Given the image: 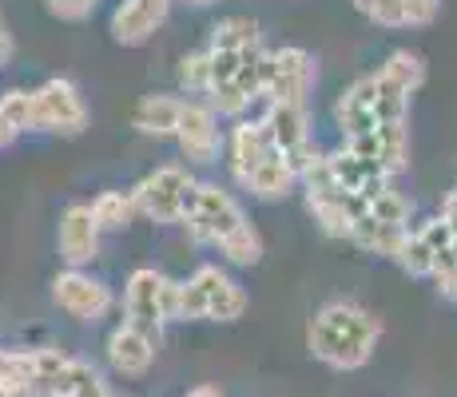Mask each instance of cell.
<instances>
[{
  "label": "cell",
  "instance_id": "obj_36",
  "mask_svg": "<svg viewBox=\"0 0 457 397\" xmlns=\"http://www.w3.org/2000/svg\"><path fill=\"white\" fill-rule=\"evenodd\" d=\"M442 219L450 223V231H453V243H457V187L450 191V195L442 199Z\"/></svg>",
  "mask_w": 457,
  "mask_h": 397
},
{
  "label": "cell",
  "instance_id": "obj_10",
  "mask_svg": "<svg viewBox=\"0 0 457 397\" xmlns=\"http://www.w3.org/2000/svg\"><path fill=\"white\" fill-rule=\"evenodd\" d=\"M374 100H378V79L374 76H362L342 92L338 108H334V120H338L342 136L354 139V136H366V131H378V120H374Z\"/></svg>",
  "mask_w": 457,
  "mask_h": 397
},
{
  "label": "cell",
  "instance_id": "obj_35",
  "mask_svg": "<svg viewBox=\"0 0 457 397\" xmlns=\"http://www.w3.org/2000/svg\"><path fill=\"white\" fill-rule=\"evenodd\" d=\"M48 8L64 21H80V16L92 12V0H48Z\"/></svg>",
  "mask_w": 457,
  "mask_h": 397
},
{
  "label": "cell",
  "instance_id": "obj_37",
  "mask_svg": "<svg viewBox=\"0 0 457 397\" xmlns=\"http://www.w3.org/2000/svg\"><path fill=\"white\" fill-rule=\"evenodd\" d=\"M12 139H16V128H12V123H8L4 112H0V147H8V144H12Z\"/></svg>",
  "mask_w": 457,
  "mask_h": 397
},
{
  "label": "cell",
  "instance_id": "obj_41",
  "mask_svg": "<svg viewBox=\"0 0 457 397\" xmlns=\"http://www.w3.org/2000/svg\"><path fill=\"white\" fill-rule=\"evenodd\" d=\"M199 4H204V0H199Z\"/></svg>",
  "mask_w": 457,
  "mask_h": 397
},
{
  "label": "cell",
  "instance_id": "obj_17",
  "mask_svg": "<svg viewBox=\"0 0 457 397\" xmlns=\"http://www.w3.org/2000/svg\"><path fill=\"white\" fill-rule=\"evenodd\" d=\"M406 238H410V231H402V227H386V223H378L374 215H366L362 223L354 227V238H350V243H358L362 251H370V254L398 259V251L406 246Z\"/></svg>",
  "mask_w": 457,
  "mask_h": 397
},
{
  "label": "cell",
  "instance_id": "obj_4",
  "mask_svg": "<svg viewBox=\"0 0 457 397\" xmlns=\"http://www.w3.org/2000/svg\"><path fill=\"white\" fill-rule=\"evenodd\" d=\"M191 183V175L183 167H160L155 175H147L131 195H136L139 211L152 215L155 223H183V211H179V195L183 187Z\"/></svg>",
  "mask_w": 457,
  "mask_h": 397
},
{
  "label": "cell",
  "instance_id": "obj_25",
  "mask_svg": "<svg viewBox=\"0 0 457 397\" xmlns=\"http://www.w3.org/2000/svg\"><path fill=\"white\" fill-rule=\"evenodd\" d=\"M370 215L378 219V223H386V227H402V231H410V199L402 195V191H394V187H386L382 195H378L370 203Z\"/></svg>",
  "mask_w": 457,
  "mask_h": 397
},
{
  "label": "cell",
  "instance_id": "obj_39",
  "mask_svg": "<svg viewBox=\"0 0 457 397\" xmlns=\"http://www.w3.org/2000/svg\"><path fill=\"white\" fill-rule=\"evenodd\" d=\"M187 397H223V393H219V390H211V385H199V390H191Z\"/></svg>",
  "mask_w": 457,
  "mask_h": 397
},
{
  "label": "cell",
  "instance_id": "obj_29",
  "mask_svg": "<svg viewBox=\"0 0 457 397\" xmlns=\"http://www.w3.org/2000/svg\"><path fill=\"white\" fill-rule=\"evenodd\" d=\"M211 108H215L219 116H243V112L251 108V95L243 92L239 84H223L211 92Z\"/></svg>",
  "mask_w": 457,
  "mask_h": 397
},
{
  "label": "cell",
  "instance_id": "obj_15",
  "mask_svg": "<svg viewBox=\"0 0 457 397\" xmlns=\"http://www.w3.org/2000/svg\"><path fill=\"white\" fill-rule=\"evenodd\" d=\"M179 116L183 103L175 95H144L131 112V123H136L144 136H175L179 131Z\"/></svg>",
  "mask_w": 457,
  "mask_h": 397
},
{
  "label": "cell",
  "instance_id": "obj_32",
  "mask_svg": "<svg viewBox=\"0 0 457 397\" xmlns=\"http://www.w3.org/2000/svg\"><path fill=\"white\" fill-rule=\"evenodd\" d=\"M370 21L386 29H406V0H378L370 8Z\"/></svg>",
  "mask_w": 457,
  "mask_h": 397
},
{
  "label": "cell",
  "instance_id": "obj_6",
  "mask_svg": "<svg viewBox=\"0 0 457 397\" xmlns=\"http://www.w3.org/2000/svg\"><path fill=\"white\" fill-rule=\"evenodd\" d=\"M160 290H163V275H155V270H147V267L128 278V322L124 326L139 330L152 342H160V330H163Z\"/></svg>",
  "mask_w": 457,
  "mask_h": 397
},
{
  "label": "cell",
  "instance_id": "obj_40",
  "mask_svg": "<svg viewBox=\"0 0 457 397\" xmlns=\"http://www.w3.org/2000/svg\"><path fill=\"white\" fill-rule=\"evenodd\" d=\"M374 4H378V0H354V8H358V12H366V16H370Z\"/></svg>",
  "mask_w": 457,
  "mask_h": 397
},
{
  "label": "cell",
  "instance_id": "obj_23",
  "mask_svg": "<svg viewBox=\"0 0 457 397\" xmlns=\"http://www.w3.org/2000/svg\"><path fill=\"white\" fill-rule=\"evenodd\" d=\"M219 251H223L231 262H239V267H254V262L262 259V243H259V235H254L251 223H243L239 231L227 235L223 243H219Z\"/></svg>",
  "mask_w": 457,
  "mask_h": 397
},
{
  "label": "cell",
  "instance_id": "obj_18",
  "mask_svg": "<svg viewBox=\"0 0 457 397\" xmlns=\"http://www.w3.org/2000/svg\"><path fill=\"white\" fill-rule=\"evenodd\" d=\"M378 163L390 175L406 171L410 167V128L406 123H378Z\"/></svg>",
  "mask_w": 457,
  "mask_h": 397
},
{
  "label": "cell",
  "instance_id": "obj_16",
  "mask_svg": "<svg viewBox=\"0 0 457 397\" xmlns=\"http://www.w3.org/2000/svg\"><path fill=\"white\" fill-rule=\"evenodd\" d=\"M298 183V175L291 171V163H287V155L278 152V147H270L267 159L259 163V171L251 175V183L247 187L254 191L259 199H278V195H287Z\"/></svg>",
  "mask_w": 457,
  "mask_h": 397
},
{
  "label": "cell",
  "instance_id": "obj_2",
  "mask_svg": "<svg viewBox=\"0 0 457 397\" xmlns=\"http://www.w3.org/2000/svg\"><path fill=\"white\" fill-rule=\"evenodd\" d=\"M37 131H64V136H80L87 123V108L76 92L72 79H48L37 92Z\"/></svg>",
  "mask_w": 457,
  "mask_h": 397
},
{
  "label": "cell",
  "instance_id": "obj_26",
  "mask_svg": "<svg viewBox=\"0 0 457 397\" xmlns=\"http://www.w3.org/2000/svg\"><path fill=\"white\" fill-rule=\"evenodd\" d=\"M243 310H247V294H243V286L239 282H231L227 278L223 286L211 294V310H207V318H215V322H235Z\"/></svg>",
  "mask_w": 457,
  "mask_h": 397
},
{
  "label": "cell",
  "instance_id": "obj_14",
  "mask_svg": "<svg viewBox=\"0 0 457 397\" xmlns=\"http://www.w3.org/2000/svg\"><path fill=\"white\" fill-rule=\"evenodd\" d=\"M262 123H267V131L275 136L278 152H295V147L311 144V128H306V103H275L270 100L267 116H262Z\"/></svg>",
  "mask_w": 457,
  "mask_h": 397
},
{
  "label": "cell",
  "instance_id": "obj_5",
  "mask_svg": "<svg viewBox=\"0 0 457 397\" xmlns=\"http://www.w3.org/2000/svg\"><path fill=\"white\" fill-rule=\"evenodd\" d=\"M52 294H56L60 310H68L72 318H80V322H96V318H104L112 306L108 286L80 275V270H64V275L52 282Z\"/></svg>",
  "mask_w": 457,
  "mask_h": 397
},
{
  "label": "cell",
  "instance_id": "obj_27",
  "mask_svg": "<svg viewBox=\"0 0 457 397\" xmlns=\"http://www.w3.org/2000/svg\"><path fill=\"white\" fill-rule=\"evenodd\" d=\"M0 112L8 116V123H12L16 131H29L37 128V92H8L0 95Z\"/></svg>",
  "mask_w": 457,
  "mask_h": 397
},
{
  "label": "cell",
  "instance_id": "obj_42",
  "mask_svg": "<svg viewBox=\"0 0 457 397\" xmlns=\"http://www.w3.org/2000/svg\"><path fill=\"white\" fill-rule=\"evenodd\" d=\"M92 4H96V0H92Z\"/></svg>",
  "mask_w": 457,
  "mask_h": 397
},
{
  "label": "cell",
  "instance_id": "obj_3",
  "mask_svg": "<svg viewBox=\"0 0 457 397\" xmlns=\"http://www.w3.org/2000/svg\"><path fill=\"white\" fill-rule=\"evenodd\" d=\"M247 223V215H243V207L227 195L223 187H215V183H204V195H199V215L187 219V231L195 243H223L231 231H239V227Z\"/></svg>",
  "mask_w": 457,
  "mask_h": 397
},
{
  "label": "cell",
  "instance_id": "obj_9",
  "mask_svg": "<svg viewBox=\"0 0 457 397\" xmlns=\"http://www.w3.org/2000/svg\"><path fill=\"white\" fill-rule=\"evenodd\" d=\"M275 84H270V100L275 103H306V92L314 84V60L303 48H278L275 52Z\"/></svg>",
  "mask_w": 457,
  "mask_h": 397
},
{
  "label": "cell",
  "instance_id": "obj_28",
  "mask_svg": "<svg viewBox=\"0 0 457 397\" xmlns=\"http://www.w3.org/2000/svg\"><path fill=\"white\" fill-rule=\"evenodd\" d=\"M179 84L187 87V92H211V48L183 56V64H179Z\"/></svg>",
  "mask_w": 457,
  "mask_h": 397
},
{
  "label": "cell",
  "instance_id": "obj_12",
  "mask_svg": "<svg viewBox=\"0 0 457 397\" xmlns=\"http://www.w3.org/2000/svg\"><path fill=\"white\" fill-rule=\"evenodd\" d=\"M270 147L275 144V136L267 131V123H239L231 136V171L239 183H251V175L259 171V163L267 159Z\"/></svg>",
  "mask_w": 457,
  "mask_h": 397
},
{
  "label": "cell",
  "instance_id": "obj_8",
  "mask_svg": "<svg viewBox=\"0 0 457 397\" xmlns=\"http://www.w3.org/2000/svg\"><path fill=\"white\" fill-rule=\"evenodd\" d=\"M175 139H179V147L187 159H195V163H215V152H219L215 108H211V103H183Z\"/></svg>",
  "mask_w": 457,
  "mask_h": 397
},
{
  "label": "cell",
  "instance_id": "obj_13",
  "mask_svg": "<svg viewBox=\"0 0 457 397\" xmlns=\"http://www.w3.org/2000/svg\"><path fill=\"white\" fill-rule=\"evenodd\" d=\"M108 358H112V366H116V374L139 377V374H147V366H152L155 342L144 338L139 330H131V326H120V330L108 338Z\"/></svg>",
  "mask_w": 457,
  "mask_h": 397
},
{
  "label": "cell",
  "instance_id": "obj_21",
  "mask_svg": "<svg viewBox=\"0 0 457 397\" xmlns=\"http://www.w3.org/2000/svg\"><path fill=\"white\" fill-rule=\"evenodd\" d=\"M259 44V29H254V21L247 16H231V21H223L215 29V37H211V52H243V48H254Z\"/></svg>",
  "mask_w": 457,
  "mask_h": 397
},
{
  "label": "cell",
  "instance_id": "obj_24",
  "mask_svg": "<svg viewBox=\"0 0 457 397\" xmlns=\"http://www.w3.org/2000/svg\"><path fill=\"white\" fill-rule=\"evenodd\" d=\"M394 262H398L410 278H434V251H429L426 238H421L418 231H410L406 246L398 251V259H394Z\"/></svg>",
  "mask_w": 457,
  "mask_h": 397
},
{
  "label": "cell",
  "instance_id": "obj_22",
  "mask_svg": "<svg viewBox=\"0 0 457 397\" xmlns=\"http://www.w3.org/2000/svg\"><path fill=\"white\" fill-rule=\"evenodd\" d=\"M382 76H390L394 84H402L410 95L421 87V79H426V64H421V56H414V52H390L382 64Z\"/></svg>",
  "mask_w": 457,
  "mask_h": 397
},
{
  "label": "cell",
  "instance_id": "obj_30",
  "mask_svg": "<svg viewBox=\"0 0 457 397\" xmlns=\"http://www.w3.org/2000/svg\"><path fill=\"white\" fill-rule=\"evenodd\" d=\"M239 52H211V92L223 84H235V76H239Z\"/></svg>",
  "mask_w": 457,
  "mask_h": 397
},
{
  "label": "cell",
  "instance_id": "obj_33",
  "mask_svg": "<svg viewBox=\"0 0 457 397\" xmlns=\"http://www.w3.org/2000/svg\"><path fill=\"white\" fill-rule=\"evenodd\" d=\"M442 0H406V29H426L437 21Z\"/></svg>",
  "mask_w": 457,
  "mask_h": 397
},
{
  "label": "cell",
  "instance_id": "obj_11",
  "mask_svg": "<svg viewBox=\"0 0 457 397\" xmlns=\"http://www.w3.org/2000/svg\"><path fill=\"white\" fill-rule=\"evenodd\" d=\"M167 21V0H124L112 16V32L120 44H144Z\"/></svg>",
  "mask_w": 457,
  "mask_h": 397
},
{
  "label": "cell",
  "instance_id": "obj_34",
  "mask_svg": "<svg viewBox=\"0 0 457 397\" xmlns=\"http://www.w3.org/2000/svg\"><path fill=\"white\" fill-rule=\"evenodd\" d=\"M160 310H163V322H167V318H183V282L163 278V290H160Z\"/></svg>",
  "mask_w": 457,
  "mask_h": 397
},
{
  "label": "cell",
  "instance_id": "obj_7",
  "mask_svg": "<svg viewBox=\"0 0 457 397\" xmlns=\"http://www.w3.org/2000/svg\"><path fill=\"white\" fill-rule=\"evenodd\" d=\"M96 246H100V223H96L92 207L72 203L60 219V254L72 270H80L84 262L96 259Z\"/></svg>",
  "mask_w": 457,
  "mask_h": 397
},
{
  "label": "cell",
  "instance_id": "obj_19",
  "mask_svg": "<svg viewBox=\"0 0 457 397\" xmlns=\"http://www.w3.org/2000/svg\"><path fill=\"white\" fill-rule=\"evenodd\" d=\"M378 100H374V120L378 123H406L410 112V92L402 84H394L390 76L378 72Z\"/></svg>",
  "mask_w": 457,
  "mask_h": 397
},
{
  "label": "cell",
  "instance_id": "obj_38",
  "mask_svg": "<svg viewBox=\"0 0 457 397\" xmlns=\"http://www.w3.org/2000/svg\"><path fill=\"white\" fill-rule=\"evenodd\" d=\"M8 52H12V40H8V32L0 29V64H4V60H8Z\"/></svg>",
  "mask_w": 457,
  "mask_h": 397
},
{
  "label": "cell",
  "instance_id": "obj_20",
  "mask_svg": "<svg viewBox=\"0 0 457 397\" xmlns=\"http://www.w3.org/2000/svg\"><path fill=\"white\" fill-rule=\"evenodd\" d=\"M136 211H139L136 195H120V191H104V195L92 203V215H96V223H100V231H120V227H128Z\"/></svg>",
  "mask_w": 457,
  "mask_h": 397
},
{
  "label": "cell",
  "instance_id": "obj_1",
  "mask_svg": "<svg viewBox=\"0 0 457 397\" xmlns=\"http://www.w3.org/2000/svg\"><path fill=\"white\" fill-rule=\"evenodd\" d=\"M382 322L358 302H327L311 318V354L330 369L366 366L378 346Z\"/></svg>",
  "mask_w": 457,
  "mask_h": 397
},
{
  "label": "cell",
  "instance_id": "obj_31",
  "mask_svg": "<svg viewBox=\"0 0 457 397\" xmlns=\"http://www.w3.org/2000/svg\"><path fill=\"white\" fill-rule=\"evenodd\" d=\"M108 393V385H104V377L96 374L87 361H76V385H72V397H104Z\"/></svg>",
  "mask_w": 457,
  "mask_h": 397
}]
</instances>
